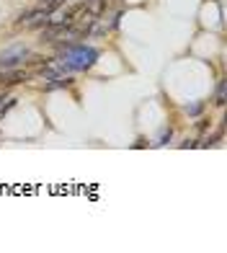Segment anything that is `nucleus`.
Masks as SVG:
<instances>
[{
    "instance_id": "f257e3e1",
    "label": "nucleus",
    "mask_w": 227,
    "mask_h": 253,
    "mask_svg": "<svg viewBox=\"0 0 227 253\" xmlns=\"http://www.w3.org/2000/svg\"><path fill=\"white\" fill-rule=\"evenodd\" d=\"M54 57L60 60L70 73H90L96 67V62L101 60V49L93 44L77 42V39H62L52 44Z\"/></svg>"
},
{
    "instance_id": "f03ea898",
    "label": "nucleus",
    "mask_w": 227,
    "mask_h": 253,
    "mask_svg": "<svg viewBox=\"0 0 227 253\" xmlns=\"http://www.w3.org/2000/svg\"><path fill=\"white\" fill-rule=\"evenodd\" d=\"M29 54H31V47L26 42H13V44H8V47H0V73L24 67Z\"/></svg>"
},
{
    "instance_id": "7ed1b4c3",
    "label": "nucleus",
    "mask_w": 227,
    "mask_h": 253,
    "mask_svg": "<svg viewBox=\"0 0 227 253\" xmlns=\"http://www.w3.org/2000/svg\"><path fill=\"white\" fill-rule=\"evenodd\" d=\"M75 83V75H62V78H54L49 83H41L44 93H52V90H62V88H73Z\"/></svg>"
},
{
    "instance_id": "20e7f679",
    "label": "nucleus",
    "mask_w": 227,
    "mask_h": 253,
    "mask_svg": "<svg viewBox=\"0 0 227 253\" xmlns=\"http://www.w3.org/2000/svg\"><path fill=\"white\" fill-rule=\"evenodd\" d=\"M181 111H184L189 119H196V117H201V114L207 111V101H201V98L189 101V103H184V106H181Z\"/></svg>"
},
{
    "instance_id": "39448f33",
    "label": "nucleus",
    "mask_w": 227,
    "mask_h": 253,
    "mask_svg": "<svg viewBox=\"0 0 227 253\" xmlns=\"http://www.w3.org/2000/svg\"><path fill=\"white\" fill-rule=\"evenodd\" d=\"M173 142V124H163L160 129H157V134H155V147H165V145H170Z\"/></svg>"
},
{
    "instance_id": "423d86ee",
    "label": "nucleus",
    "mask_w": 227,
    "mask_h": 253,
    "mask_svg": "<svg viewBox=\"0 0 227 253\" xmlns=\"http://www.w3.org/2000/svg\"><path fill=\"white\" fill-rule=\"evenodd\" d=\"M225 88H227V83H225V78H220L217 80V88H214V106L217 109H225V103H227V96H225Z\"/></svg>"
},
{
    "instance_id": "0eeeda50",
    "label": "nucleus",
    "mask_w": 227,
    "mask_h": 253,
    "mask_svg": "<svg viewBox=\"0 0 227 253\" xmlns=\"http://www.w3.org/2000/svg\"><path fill=\"white\" fill-rule=\"evenodd\" d=\"M67 3H70V0H39V8H41L47 16H52L54 10H60V8L67 5Z\"/></svg>"
},
{
    "instance_id": "6e6552de",
    "label": "nucleus",
    "mask_w": 227,
    "mask_h": 253,
    "mask_svg": "<svg viewBox=\"0 0 227 253\" xmlns=\"http://www.w3.org/2000/svg\"><path fill=\"white\" fill-rule=\"evenodd\" d=\"M16 103H18V98H16V96H8L3 103H0V122H3V119L8 117V114L16 109Z\"/></svg>"
},
{
    "instance_id": "1a4fd4ad",
    "label": "nucleus",
    "mask_w": 227,
    "mask_h": 253,
    "mask_svg": "<svg viewBox=\"0 0 227 253\" xmlns=\"http://www.w3.org/2000/svg\"><path fill=\"white\" fill-rule=\"evenodd\" d=\"M196 137H204L209 129H212V119H207V117H196Z\"/></svg>"
},
{
    "instance_id": "9d476101",
    "label": "nucleus",
    "mask_w": 227,
    "mask_h": 253,
    "mask_svg": "<svg viewBox=\"0 0 227 253\" xmlns=\"http://www.w3.org/2000/svg\"><path fill=\"white\" fill-rule=\"evenodd\" d=\"M178 147H181V150H186V147H199V137H191V140L186 137L184 142H178Z\"/></svg>"
}]
</instances>
